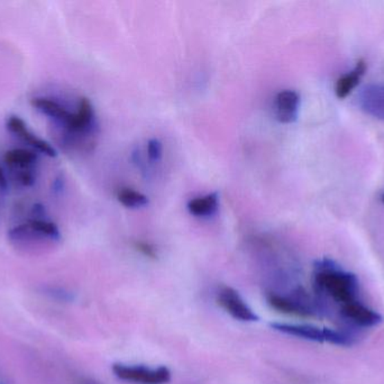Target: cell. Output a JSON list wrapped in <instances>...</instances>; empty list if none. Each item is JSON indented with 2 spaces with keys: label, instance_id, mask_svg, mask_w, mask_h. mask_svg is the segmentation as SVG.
Wrapping results in <instances>:
<instances>
[{
  "label": "cell",
  "instance_id": "obj_1",
  "mask_svg": "<svg viewBox=\"0 0 384 384\" xmlns=\"http://www.w3.org/2000/svg\"><path fill=\"white\" fill-rule=\"evenodd\" d=\"M315 287L319 292L326 293L342 305L357 301L358 280L354 274L339 269L333 260L316 262Z\"/></svg>",
  "mask_w": 384,
  "mask_h": 384
},
{
  "label": "cell",
  "instance_id": "obj_2",
  "mask_svg": "<svg viewBox=\"0 0 384 384\" xmlns=\"http://www.w3.org/2000/svg\"><path fill=\"white\" fill-rule=\"evenodd\" d=\"M112 371L123 381L137 384H167L171 380V372L164 366L151 369L146 366L115 364Z\"/></svg>",
  "mask_w": 384,
  "mask_h": 384
},
{
  "label": "cell",
  "instance_id": "obj_3",
  "mask_svg": "<svg viewBox=\"0 0 384 384\" xmlns=\"http://www.w3.org/2000/svg\"><path fill=\"white\" fill-rule=\"evenodd\" d=\"M217 301L235 319L241 321L259 320V317L246 305L242 296L232 287H221L217 294Z\"/></svg>",
  "mask_w": 384,
  "mask_h": 384
},
{
  "label": "cell",
  "instance_id": "obj_4",
  "mask_svg": "<svg viewBox=\"0 0 384 384\" xmlns=\"http://www.w3.org/2000/svg\"><path fill=\"white\" fill-rule=\"evenodd\" d=\"M272 308L285 314H294L299 317H314L316 311L310 307L308 300L305 299V293H296L294 296H281L278 294H270L267 298Z\"/></svg>",
  "mask_w": 384,
  "mask_h": 384
},
{
  "label": "cell",
  "instance_id": "obj_5",
  "mask_svg": "<svg viewBox=\"0 0 384 384\" xmlns=\"http://www.w3.org/2000/svg\"><path fill=\"white\" fill-rule=\"evenodd\" d=\"M358 104L364 113L384 121V86L378 84L364 86L358 95Z\"/></svg>",
  "mask_w": 384,
  "mask_h": 384
},
{
  "label": "cell",
  "instance_id": "obj_6",
  "mask_svg": "<svg viewBox=\"0 0 384 384\" xmlns=\"http://www.w3.org/2000/svg\"><path fill=\"white\" fill-rule=\"evenodd\" d=\"M341 312H342L343 317L346 318L347 320L355 323L356 326L363 327V328L378 326V323H381L383 320V318L378 312L357 301L342 305Z\"/></svg>",
  "mask_w": 384,
  "mask_h": 384
},
{
  "label": "cell",
  "instance_id": "obj_7",
  "mask_svg": "<svg viewBox=\"0 0 384 384\" xmlns=\"http://www.w3.org/2000/svg\"><path fill=\"white\" fill-rule=\"evenodd\" d=\"M300 95L294 90H282L278 93L274 101L276 117L279 122L290 124L298 119Z\"/></svg>",
  "mask_w": 384,
  "mask_h": 384
},
{
  "label": "cell",
  "instance_id": "obj_8",
  "mask_svg": "<svg viewBox=\"0 0 384 384\" xmlns=\"http://www.w3.org/2000/svg\"><path fill=\"white\" fill-rule=\"evenodd\" d=\"M271 327L276 332L285 335L294 336L299 338L307 339L310 342L326 343V328L303 325V323H271Z\"/></svg>",
  "mask_w": 384,
  "mask_h": 384
},
{
  "label": "cell",
  "instance_id": "obj_9",
  "mask_svg": "<svg viewBox=\"0 0 384 384\" xmlns=\"http://www.w3.org/2000/svg\"><path fill=\"white\" fill-rule=\"evenodd\" d=\"M365 71V61L360 60L351 73H346L342 78L337 80L335 86L336 96L339 99L347 97L348 95L351 94L356 88V86L360 84V80L362 79Z\"/></svg>",
  "mask_w": 384,
  "mask_h": 384
},
{
  "label": "cell",
  "instance_id": "obj_10",
  "mask_svg": "<svg viewBox=\"0 0 384 384\" xmlns=\"http://www.w3.org/2000/svg\"><path fill=\"white\" fill-rule=\"evenodd\" d=\"M94 107L88 98L82 97L79 102V107L77 113L72 114L69 122L65 124L70 131L83 132L88 130L91 123L94 121Z\"/></svg>",
  "mask_w": 384,
  "mask_h": 384
},
{
  "label": "cell",
  "instance_id": "obj_11",
  "mask_svg": "<svg viewBox=\"0 0 384 384\" xmlns=\"http://www.w3.org/2000/svg\"><path fill=\"white\" fill-rule=\"evenodd\" d=\"M30 104L34 108L42 112L43 114L50 116L52 119H58V121L63 122L64 124H67L69 119H71V116H72V114L68 112L62 105L59 104L58 102L50 99V98L35 97L30 101Z\"/></svg>",
  "mask_w": 384,
  "mask_h": 384
},
{
  "label": "cell",
  "instance_id": "obj_12",
  "mask_svg": "<svg viewBox=\"0 0 384 384\" xmlns=\"http://www.w3.org/2000/svg\"><path fill=\"white\" fill-rule=\"evenodd\" d=\"M217 193H210L205 196L194 198L188 203V211L194 217H209L215 213L218 209Z\"/></svg>",
  "mask_w": 384,
  "mask_h": 384
},
{
  "label": "cell",
  "instance_id": "obj_13",
  "mask_svg": "<svg viewBox=\"0 0 384 384\" xmlns=\"http://www.w3.org/2000/svg\"><path fill=\"white\" fill-rule=\"evenodd\" d=\"M37 153L26 149H12L7 151L3 156V160L7 165L12 167H19L28 169L30 166L37 162Z\"/></svg>",
  "mask_w": 384,
  "mask_h": 384
},
{
  "label": "cell",
  "instance_id": "obj_14",
  "mask_svg": "<svg viewBox=\"0 0 384 384\" xmlns=\"http://www.w3.org/2000/svg\"><path fill=\"white\" fill-rule=\"evenodd\" d=\"M15 135H19L23 140L26 141L28 144L34 146L37 151L44 153L46 156L52 157V158L58 156V153H57V150L53 148V146H51L48 141L43 140L41 137H37L34 133H32V132L28 130V125L26 124L21 126V128L17 130Z\"/></svg>",
  "mask_w": 384,
  "mask_h": 384
},
{
  "label": "cell",
  "instance_id": "obj_15",
  "mask_svg": "<svg viewBox=\"0 0 384 384\" xmlns=\"http://www.w3.org/2000/svg\"><path fill=\"white\" fill-rule=\"evenodd\" d=\"M28 224L34 233H37L42 238L51 239V240L60 239V230L55 223L43 219H33L30 220Z\"/></svg>",
  "mask_w": 384,
  "mask_h": 384
},
{
  "label": "cell",
  "instance_id": "obj_16",
  "mask_svg": "<svg viewBox=\"0 0 384 384\" xmlns=\"http://www.w3.org/2000/svg\"><path fill=\"white\" fill-rule=\"evenodd\" d=\"M119 203L126 208H143L148 204V196L132 189H123L117 194Z\"/></svg>",
  "mask_w": 384,
  "mask_h": 384
},
{
  "label": "cell",
  "instance_id": "obj_17",
  "mask_svg": "<svg viewBox=\"0 0 384 384\" xmlns=\"http://www.w3.org/2000/svg\"><path fill=\"white\" fill-rule=\"evenodd\" d=\"M162 144L158 139H151V140L148 142V155L150 159L154 160V162H158L160 160L161 157H162Z\"/></svg>",
  "mask_w": 384,
  "mask_h": 384
},
{
  "label": "cell",
  "instance_id": "obj_18",
  "mask_svg": "<svg viewBox=\"0 0 384 384\" xmlns=\"http://www.w3.org/2000/svg\"><path fill=\"white\" fill-rule=\"evenodd\" d=\"M19 180L23 186H33L34 183H35V176H34L33 171H30V168L23 169L19 173Z\"/></svg>",
  "mask_w": 384,
  "mask_h": 384
},
{
  "label": "cell",
  "instance_id": "obj_19",
  "mask_svg": "<svg viewBox=\"0 0 384 384\" xmlns=\"http://www.w3.org/2000/svg\"><path fill=\"white\" fill-rule=\"evenodd\" d=\"M137 247L139 251H142V253H144V255H146V256H155L154 248L152 247L151 244H146V242H137Z\"/></svg>",
  "mask_w": 384,
  "mask_h": 384
},
{
  "label": "cell",
  "instance_id": "obj_20",
  "mask_svg": "<svg viewBox=\"0 0 384 384\" xmlns=\"http://www.w3.org/2000/svg\"><path fill=\"white\" fill-rule=\"evenodd\" d=\"M7 187H8V180H7L6 174H5L3 168L0 167V189L5 191Z\"/></svg>",
  "mask_w": 384,
  "mask_h": 384
},
{
  "label": "cell",
  "instance_id": "obj_21",
  "mask_svg": "<svg viewBox=\"0 0 384 384\" xmlns=\"http://www.w3.org/2000/svg\"><path fill=\"white\" fill-rule=\"evenodd\" d=\"M44 208L41 204H35L33 208L34 215H42Z\"/></svg>",
  "mask_w": 384,
  "mask_h": 384
},
{
  "label": "cell",
  "instance_id": "obj_22",
  "mask_svg": "<svg viewBox=\"0 0 384 384\" xmlns=\"http://www.w3.org/2000/svg\"><path fill=\"white\" fill-rule=\"evenodd\" d=\"M78 384H100L99 382L94 381L92 378H81Z\"/></svg>",
  "mask_w": 384,
  "mask_h": 384
},
{
  "label": "cell",
  "instance_id": "obj_23",
  "mask_svg": "<svg viewBox=\"0 0 384 384\" xmlns=\"http://www.w3.org/2000/svg\"><path fill=\"white\" fill-rule=\"evenodd\" d=\"M381 201H382V203H383V204H384V193H383V194H382Z\"/></svg>",
  "mask_w": 384,
  "mask_h": 384
}]
</instances>
